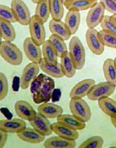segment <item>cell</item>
<instances>
[{"label": "cell", "instance_id": "cell-1", "mask_svg": "<svg viewBox=\"0 0 116 148\" xmlns=\"http://www.w3.org/2000/svg\"><path fill=\"white\" fill-rule=\"evenodd\" d=\"M55 82L52 77L44 74L38 75L32 83L31 92L34 103H47L52 99Z\"/></svg>", "mask_w": 116, "mask_h": 148}, {"label": "cell", "instance_id": "cell-2", "mask_svg": "<svg viewBox=\"0 0 116 148\" xmlns=\"http://www.w3.org/2000/svg\"><path fill=\"white\" fill-rule=\"evenodd\" d=\"M0 54L5 61L12 66H19L23 62V53L11 42L5 40L1 42Z\"/></svg>", "mask_w": 116, "mask_h": 148}, {"label": "cell", "instance_id": "cell-3", "mask_svg": "<svg viewBox=\"0 0 116 148\" xmlns=\"http://www.w3.org/2000/svg\"><path fill=\"white\" fill-rule=\"evenodd\" d=\"M69 52L76 69H82L86 62V54L82 42L77 36L72 37L69 42Z\"/></svg>", "mask_w": 116, "mask_h": 148}, {"label": "cell", "instance_id": "cell-4", "mask_svg": "<svg viewBox=\"0 0 116 148\" xmlns=\"http://www.w3.org/2000/svg\"><path fill=\"white\" fill-rule=\"evenodd\" d=\"M69 108L72 114L85 122L91 119V110L90 106L83 99H71Z\"/></svg>", "mask_w": 116, "mask_h": 148}, {"label": "cell", "instance_id": "cell-5", "mask_svg": "<svg viewBox=\"0 0 116 148\" xmlns=\"http://www.w3.org/2000/svg\"><path fill=\"white\" fill-rule=\"evenodd\" d=\"M44 23L36 15L32 16L29 23V31L31 38L39 46H42L46 41V31Z\"/></svg>", "mask_w": 116, "mask_h": 148}, {"label": "cell", "instance_id": "cell-6", "mask_svg": "<svg viewBox=\"0 0 116 148\" xmlns=\"http://www.w3.org/2000/svg\"><path fill=\"white\" fill-rule=\"evenodd\" d=\"M11 8L13 11L17 22L24 26L29 25L32 17L29 8L23 0H12Z\"/></svg>", "mask_w": 116, "mask_h": 148}, {"label": "cell", "instance_id": "cell-7", "mask_svg": "<svg viewBox=\"0 0 116 148\" xmlns=\"http://www.w3.org/2000/svg\"><path fill=\"white\" fill-rule=\"evenodd\" d=\"M116 86L110 82H101L95 84L88 94V99L96 101L104 97H110L115 91Z\"/></svg>", "mask_w": 116, "mask_h": 148}, {"label": "cell", "instance_id": "cell-8", "mask_svg": "<svg viewBox=\"0 0 116 148\" xmlns=\"http://www.w3.org/2000/svg\"><path fill=\"white\" fill-rule=\"evenodd\" d=\"M40 64L32 62L27 64L23 71L20 80V87L23 90L27 89L38 77L40 71Z\"/></svg>", "mask_w": 116, "mask_h": 148}, {"label": "cell", "instance_id": "cell-9", "mask_svg": "<svg viewBox=\"0 0 116 148\" xmlns=\"http://www.w3.org/2000/svg\"><path fill=\"white\" fill-rule=\"evenodd\" d=\"M86 41L87 45L93 54L97 56L104 52L105 46L98 36V31L95 28H89L86 32Z\"/></svg>", "mask_w": 116, "mask_h": 148}, {"label": "cell", "instance_id": "cell-10", "mask_svg": "<svg viewBox=\"0 0 116 148\" xmlns=\"http://www.w3.org/2000/svg\"><path fill=\"white\" fill-rule=\"evenodd\" d=\"M105 8L101 2H97L88 12L86 22L89 28H95L102 21L105 13Z\"/></svg>", "mask_w": 116, "mask_h": 148}, {"label": "cell", "instance_id": "cell-11", "mask_svg": "<svg viewBox=\"0 0 116 148\" xmlns=\"http://www.w3.org/2000/svg\"><path fill=\"white\" fill-rule=\"evenodd\" d=\"M23 48L27 58L32 62L40 64L42 58V52L40 46L37 45L31 38H27L23 43Z\"/></svg>", "mask_w": 116, "mask_h": 148}, {"label": "cell", "instance_id": "cell-12", "mask_svg": "<svg viewBox=\"0 0 116 148\" xmlns=\"http://www.w3.org/2000/svg\"><path fill=\"white\" fill-rule=\"evenodd\" d=\"M96 84L95 81L92 79H86L82 80L72 88L70 92L71 99H83L88 95L89 92L94 85Z\"/></svg>", "mask_w": 116, "mask_h": 148}, {"label": "cell", "instance_id": "cell-13", "mask_svg": "<svg viewBox=\"0 0 116 148\" xmlns=\"http://www.w3.org/2000/svg\"><path fill=\"white\" fill-rule=\"evenodd\" d=\"M15 110L18 117L29 122L32 121L37 114L31 104L23 100H19L16 102Z\"/></svg>", "mask_w": 116, "mask_h": 148}, {"label": "cell", "instance_id": "cell-14", "mask_svg": "<svg viewBox=\"0 0 116 148\" xmlns=\"http://www.w3.org/2000/svg\"><path fill=\"white\" fill-rule=\"evenodd\" d=\"M31 126L40 134L45 136H50L53 132L52 124L50 123L48 118L37 112L34 119L30 122Z\"/></svg>", "mask_w": 116, "mask_h": 148}, {"label": "cell", "instance_id": "cell-15", "mask_svg": "<svg viewBox=\"0 0 116 148\" xmlns=\"http://www.w3.org/2000/svg\"><path fill=\"white\" fill-rule=\"evenodd\" d=\"M27 128V124L23 119H5L0 121V130L7 133L18 134Z\"/></svg>", "mask_w": 116, "mask_h": 148}, {"label": "cell", "instance_id": "cell-16", "mask_svg": "<svg viewBox=\"0 0 116 148\" xmlns=\"http://www.w3.org/2000/svg\"><path fill=\"white\" fill-rule=\"evenodd\" d=\"M52 129L53 132H54L57 136L67 140H76L79 137L78 130L71 128L57 121L52 124Z\"/></svg>", "mask_w": 116, "mask_h": 148}, {"label": "cell", "instance_id": "cell-17", "mask_svg": "<svg viewBox=\"0 0 116 148\" xmlns=\"http://www.w3.org/2000/svg\"><path fill=\"white\" fill-rule=\"evenodd\" d=\"M49 28L51 33L59 36L64 40H69L72 35L70 30L61 20L52 19L49 23Z\"/></svg>", "mask_w": 116, "mask_h": 148}, {"label": "cell", "instance_id": "cell-18", "mask_svg": "<svg viewBox=\"0 0 116 148\" xmlns=\"http://www.w3.org/2000/svg\"><path fill=\"white\" fill-rule=\"evenodd\" d=\"M20 140L27 143L36 144L42 142L45 140V136L40 134L34 128H26L17 134Z\"/></svg>", "mask_w": 116, "mask_h": 148}, {"label": "cell", "instance_id": "cell-19", "mask_svg": "<svg viewBox=\"0 0 116 148\" xmlns=\"http://www.w3.org/2000/svg\"><path fill=\"white\" fill-rule=\"evenodd\" d=\"M38 111L48 119H57L63 112L61 106L48 102L40 104L38 107Z\"/></svg>", "mask_w": 116, "mask_h": 148}, {"label": "cell", "instance_id": "cell-20", "mask_svg": "<svg viewBox=\"0 0 116 148\" xmlns=\"http://www.w3.org/2000/svg\"><path fill=\"white\" fill-rule=\"evenodd\" d=\"M75 140H67L60 136H53L44 142L46 148H73L76 146Z\"/></svg>", "mask_w": 116, "mask_h": 148}, {"label": "cell", "instance_id": "cell-21", "mask_svg": "<svg viewBox=\"0 0 116 148\" xmlns=\"http://www.w3.org/2000/svg\"><path fill=\"white\" fill-rule=\"evenodd\" d=\"M39 64L40 69L46 75L54 78H61L65 76L60 63L57 62V64H50L42 58Z\"/></svg>", "mask_w": 116, "mask_h": 148}, {"label": "cell", "instance_id": "cell-22", "mask_svg": "<svg viewBox=\"0 0 116 148\" xmlns=\"http://www.w3.org/2000/svg\"><path fill=\"white\" fill-rule=\"evenodd\" d=\"M57 121L76 130H82L86 127V122L73 114H61L57 118Z\"/></svg>", "mask_w": 116, "mask_h": 148}, {"label": "cell", "instance_id": "cell-23", "mask_svg": "<svg viewBox=\"0 0 116 148\" xmlns=\"http://www.w3.org/2000/svg\"><path fill=\"white\" fill-rule=\"evenodd\" d=\"M98 2V0H68L64 5L68 10L85 11L90 9Z\"/></svg>", "mask_w": 116, "mask_h": 148}, {"label": "cell", "instance_id": "cell-24", "mask_svg": "<svg viewBox=\"0 0 116 148\" xmlns=\"http://www.w3.org/2000/svg\"><path fill=\"white\" fill-rule=\"evenodd\" d=\"M65 23L70 30L71 34H75L81 24V14L79 11L69 10L65 18Z\"/></svg>", "mask_w": 116, "mask_h": 148}, {"label": "cell", "instance_id": "cell-25", "mask_svg": "<svg viewBox=\"0 0 116 148\" xmlns=\"http://www.w3.org/2000/svg\"><path fill=\"white\" fill-rule=\"evenodd\" d=\"M60 58H61L60 64H61L64 75L68 78L74 77V75H75L76 68L69 52H67L66 54H65Z\"/></svg>", "mask_w": 116, "mask_h": 148}, {"label": "cell", "instance_id": "cell-26", "mask_svg": "<svg viewBox=\"0 0 116 148\" xmlns=\"http://www.w3.org/2000/svg\"><path fill=\"white\" fill-rule=\"evenodd\" d=\"M103 71L106 82L116 86V67L114 60L111 58L106 60L103 65Z\"/></svg>", "mask_w": 116, "mask_h": 148}, {"label": "cell", "instance_id": "cell-27", "mask_svg": "<svg viewBox=\"0 0 116 148\" xmlns=\"http://www.w3.org/2000/svg\"><path fill=\"white\" fill-rule=\"evenodd\" d=\"M0 30L3 40L13 42L16 38V32L12 23L0 18Z\"/></svg>", "mask_w": 116, "mask_h": 148}, {"label": "cell", "instance_id": "cell-28", "mask_svg": "<svg viewBox=\"0 0 116 148\" xmlns=\"http://www.w3.org/2000/svg\"><path fill=\"white\" fill-rule=\"evenodd\" d=\"M98 105L103 112L110 118L116 117V101L109 97L99 99Z\"/></svg>", "mask_w": 116, "mask_h": 148}, {"label": "cell", "instance_id": "cell-29", "mask_svg": "<svg viewBox=\"0 0 116 148\" xmlns=\"http://www.w3.org/2000/svg\"><path fill=\"white\" fill-rule=\"evenodd\" d=\"M35 15L44 23L47 21L51 15L50 0H40L36 3Z\"/></svg>", "mask_w": 116, "mask_h": 148}, {"label": "cell", "instance_id": "cell-30", "mask_svg": "<svg viewBox=\"0 0 116 148\" xmlns=\"http://www.w3.org/2000/svg\"><path fill=\"white\" fill-rule=\"evenodd\" d=\"M43 58L50 64H57L58 55L50 40H46L42 45Z\"/></svg>", "mask_w": 116, "mask_h": 148}, {"label": "cell", "instance_id": "cell-31", "mask_svg": "<svg viewBox=\"0 0 116 148\" xmlns=\"http://www.w3.org/2000/svg\"><path fill=\"white\" fill-rule=\"evenodd\" d=\"M52 19L61 20L64 14L63 0H50Z\"/></svg>", "mask_w": 116, "mask_h": 148}, {"label": "cell", "instance_id": "cell-32", "mask_svg": "<svg viewBox=\"0 0 116 148\" xmlns=\"http://www.w3.org/2000/svg\"><path fill=\"white\" fill-rule=\"evenodd\" d=\"M49 40L54 46L59 58H61L67 52H69L65 40L61 37L52 34V35L49 37Z\"/></svg>", "mask_w": 116, "mask_h": 148}, {"label": "cell", "instance_id": "cell-33", "mask_svg": "<svg viewBox=\"0 0 116 148\" xmlns=\"http://www.w3.org/2000/svg\"><path fill=\"white\" fill-rule=\"evenodd\" d=\"M98 36L104 46L116 49V35L102 30L98 32Z\"/></svg>", "mask_w": 116, "mask_h": 148}, {"label": "cell", "instance_id": "cell-34", "mask_svg": "<svg viewBox=\"0 0 116 148\" xmlns=\"http://www.w3.org/2000/svg\"><path fill=\"white\" fill-rule=\"evenodd\" d=\"M104 144V140L101 136H95L87 139L82 143L79 148H101Z\"/></svg>", "mask_w": 116, "mask_h": 148}, {"label": "cell", "instance_id": "cell-35", "mask_svg": "<svg viewBox=\"0 0 116 148\" xmlns=\"http://www.w3.org/2000/svg\"><path fill=\"white\" fill-rule=\"evenodd\" d=\"M0 18L11 23L17 22L12 9L5 5H0Z\"/></svg>", "mask_w": 116, "mask_h": 148}, {"label": "cell", "instance_id": "cell-36", "mask_svg": "<svg viewBox=\"0 0 116 148\" xmlns=\"http://www.w3.org/2000/svg\"><path fill=\"white\" fill-rule=\"evenodd\" d=\"M101 27L104 31L110 32L116 35V27L113 24V23L110 20V16H104L102 21L100 23Z\"/></svg>", "mask_w": 116, "mask_h": 148}, {"label": "cell", "instance_id": "cell-37", "mask_svg": "<svg viewBox=\"0 0 116 148\" xmlns=\"http://www.w3.org/2000/svg\"><path fill=\"white\" fill-rule=\"evenodd\" d=\"M0 101H3L8 94V81L3 73H0Z\"/></svg>", "mask_w": 116, "mask_h": 148}, {"label": "cell", "instance_id": "cell-38", "mask_svg": "<svg viewBox=\"0 0 116 148\" xmlns=\"http://www.w3.org/2000/svg\"><path fill=\"white\" fill-rule=\"evenodd\" d=\"M106 11L113 15L116 14V0H100Z\"/></svg>", "mask_w": 116, "mask_h": 148}, {"label": "cell", "instance_id": "cell-39", "mask_svg": "<svg viewBox=\"0 0 116 148\" xmlns=\"http://www.w3.org/2000/svg\"><path fill=\"white\" fill-rule=\"evenodd\" d=\"M8 138V133L0 130V148L3 147Z\"/></svg>", "mask_w": 116, "mask_h": 148}, {"label": "cell", "instance_id": "cell-40", "mask_svg": "<svg viewBox=\"0 0 116 148\" xmlns=\"http://www.w3.org/2000/svg\"><path fill=\"white\" fill-rule=\"evenodd\" d=\"M110 20L113 23V24L116 27V14L110 16Z\"/></svg>", "mask_w": 116, "mask_h": 148}, {"label": "cell", "instance_id": "cell-41", "mask_svg": "<svg viewBox=\"0 0 116 148\" xmlns=\"http://www.w3.org/2000/svg\"><path fill=\"white\" fill-rule=\"evenodd\" d=\"M110 119H111V122H112L113 126L116 128V117H112V118H110Z\"/></svg>", "mask_w": 116, "mask_h": 148}, {"label": "cell", "instance_id": "cell-42", "mask_svg": "<svg viewBox=\"0 0 116 148\" xmlns=\"http://www.w3.org/2000/svg\"><path fill=\"white\" fill-rule=\"evenodd\" d=\"M31 1H32V3H36V4L37 3H38V2L40 1V0H31Z\"/></svg>", "mask_w": 116, "mask_h": 148}, {"label": "cell", "instance_id": "cell-43", "mask_svg": "<svg viewBox=\"0 0 116 148\" xmlns=\"http://www.w3.org/2000/svg\"><path fill=\"white\" fill-rule=\"evenodd\" d=\"M114 62H115V67H116V57L115 58V59H114Z\"/></svg>", "mask_w": 116, "mask_h": 148}, {"label": "cell", "instance_id": "cell-44", "mask_svg": "<svg viewBox=\"0 0 116 148\" xmlns=\"http://www.w3.org/2000/svg\"><path fill=\"white\" fill-rule=\"evenodd\" d=\"M68 1V0H63L64 2H66V1Z\"/></svg>", "mask_w": 116, "mask_h": 148}]
</instances>
